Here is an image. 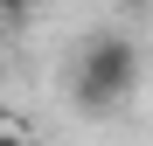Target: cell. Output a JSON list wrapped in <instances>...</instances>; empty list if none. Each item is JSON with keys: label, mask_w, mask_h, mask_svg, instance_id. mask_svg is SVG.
Listing matches in <instances>:
<instances>
[{"label": "cell", "mask_w": 153, "mask_h": 146, "mask_svg": "<svg viewBox=\"0 0 153 146\" xmlns=\"http://www.w3.org/2000/svg\"><path fill=\"white\" fill-rule=\"evenodd\" d=\"M28 14V0H0V21H21Z\"/></svg>", "instance_id": "obj_3"}, {"label": "cell", "mask_w": 153, "mask_h": 146, "mask_svg": "<svg viewBox=\"0 0 153 146\" xmlns=\"http://www.w3.org/2000/svg\"><path fill=\"white\" fill-rule=\"evenodd\" d=\"M70 90H76V104H84L91 118H105L111 104H125V97L139 90V49L125 42V35H97L84 56H76Z\"/></svg>", "instance_id": "obj_1"}, {"label": "cell", "mask_w": 153, "mask_h": 146, "mask_svg": "<svg viewBox=\"0 0 153 146\" xmlns=\"http://www.w3.org/2000/svg\"><path fill=\"white\" fill-rule=\"evenodd\" d=\"M0 146H35V132L28 125H0Z\"/></svg>", "instance_id": "obj_2"}]
</instances>
